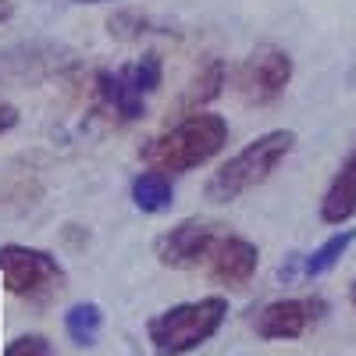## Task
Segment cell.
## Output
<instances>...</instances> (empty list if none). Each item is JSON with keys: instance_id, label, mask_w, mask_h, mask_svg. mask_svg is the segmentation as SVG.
<instances>
[{"instance_id": "7a4b0ae2", "label": "cell", "mask_w": 356, "mask_h": 356, "mask_svg": "<svg viewBox=\"0 0 356 356\" xmlns=\"http://www.w3.org/2000/svg\"><path fill=\"white\" fill-rule=\"evenodd\" d=\"M296 150V132L289 129H275L264 132L253 143H246L239 154H232L203 186V196L211 203H232L239 200L243 193L257 189L260 182L275 175V168Z\"/></svg>"}, {"instance_id": "ac0fdd59", "label": "cell", "mask_w": 356, "mask_h": 356, "mask_svg": "<svg viewBox=\"0 0 356 356\" xmlns=\"http://www.w3.org/2000/svg\"><path fill=\"white\" fill-rule=\"evenodd\" d=\"M11 15H15V0H0V25H4Z\"/></svg>"}, {"instance_id": "d6986e66", "label": "cell", "mask_w": 356, "mask_h": 356, "mask_svg": "<svg viewBox=\"0 0 356 356\" xmlns=\"http://www.w3.org/2000/svg\"><path fill=\"white\" fill-rule=\"evenodd\" d=\"M75 4H111V0H75Z\"/></svg>"}, {"instance_id": "30bf717a", "label": "cell", "mask_w": 356, "mask_h": 356, "mask_svg": "<svg viewBox=\"0 0 356 356\" xmlns=\"http://www.w3.org/2000/svg\"><path fill=\"white\" fill-rule=\"evenodd\" d=\"M349 218H356V143L321 196V221L324 225H346Z\"/></svg>"}, {"instance_id": "277c9868", "label": "cell", "mask_w": 356, "mask_h": 356, "mask_svg": "<svg viewBox=\"0 0 356 356\" xmlns=\"http://www.w3.org/2000/svg\"><path fill=\"white\" fill-rule=\"evenodd\" d=\"M0 278L4 289L15 300L29 307H47L65 292V267L54 253L36 250V246H22V243H4L0 246Z\"/></svg>"}, {"instance_id": "9c48e42d", "label": "cell", "mask_w": 356, "mask_h": 356, "mask_svg": "<svg viewBox=\"0 0 356 356\" xmlns=\"http://www.w3.org/2000/svg\"><path fill=\"white\" fill-rule=\"evenodd\" d=\"M97 97L104 104V111H111L118 122H136L146 111V97L136 89L129 68H118V72H97Z\"/></svg>"}, {"instance_id": "9a60e30c", "label": "cell", "mask_w": 356, "mask_h": 356, "mask_svg": "<svg viewBox=\"0 0 356 356\" xmlns=\"http://www.w3.org/2000/svg\"><path fill=\"white\" fill-rule=\"evenodd\" d=\"M129 75L136 82V89L146 97V93H154V89L161 86V57L157 54H146L139 65H129Z\"/></svg>"}, {"instance_id": "3957f363", "label": "cell", "mask_w": 356, "mask_h": 356, "mask_svg": "<svg viewBox=\"0 0 356 356\" xmlns=\"http://www.w3.org/2000/svg\"><path fill=\"white\" fill-rule=\"evenodd\" d=\"M228 317L225 296H200V300L178 303L161 310L146 321V339H150L157 356H186L200 346H207Z\"/></svg>"}, {"instance_id": "8992f818", "label": "cell", "mask_w": 356, "mask_h": 356, "mask_svg": "<svg viewBox=\"0 0 356 356\" xmlns=\"http://www.w3.org/2000/svg\"><path fill=\"white\" fill-rule=\"evenodd\" d=\"M221 235V225L203 221V218H186L175 228H168L164 235H157L154 253L161 260V267H171V271H196V267L207 264L214 243Z\"/></svg>"}, {"instance_id": "2e32d148", "label": "cell", "mask_w": 356, "mask_h": 356, "mask_svg": "<svg viewBox=\"0 0 356 356\" xmlns=\"http://www.w3.org/2000/svg\"><path fill=\"white\" fill-rule=\"evenodd\" d=\"M4 356H57V349L43 335H22V339L8 342Z\"/></svg>"}, {"instance_id": "ffe728a7", "label": "cell", "mask_w": 356, "mask_h": 356, "mask_svg": "<svg viewBox=\"0 0 356 356\" xmlns=\"http://www.w3.org/2000/svg\"><path fill=\"white\" fill-rule=\"evenodd\" d=\"M353 307H356V282H353Z\"/></svg>"}, {"instance_id": "5bb4252c", "label": "cell", "mask_w": 356, "mask_h": 356, "mask_svg": "<svg viewBox=\"0 0 356 356\" xmlns=\"http://www.w3.org/2000/svg\"><path fill=\"white\" fill-rule=\"evenodd\" d=\"M100 307L97 303H75L68 314H65V328L68 335L79 342V346H93L97 335H100Z\"/></svg>"}, {"instance_id": "ba28073f", "label": "cell", "mask_w": 356, "mask_h": 356, "mask_svg": "<svg viewBox=\"0 0 356 356\" xmlns=\"http://www.w3.org/2000/svg\"><path fill=\"white\" fill-rule=\"evenodd\" d=\"M203 267H207V275H211V282L239 289L257 275L260 250L250 239H243V235H218V243H214V250H211Z\"/></svg>"}, {"instance_id": "5b68a950", "label": "cell", "mask_w": 356, "mask_h": 356, "mask_svg": "<svg viewBox=\"0 0 356 356\" xmlns=\"http://www.w3.org/2000/svg\"><path fill=\"white\" fill-rule=\"evenodd\" d=\"M235 93L253 107H267L282 100L292 82V57L278 47H257L246 61L235 68Z\"/></svg>"}, {"instance_id": "e0dca14e", "label": "cell", "mask_w": 356, "mask_h": 356, "mask_svg": "<svg viewBox=\"0 0 356 356\" xmlns=\"http://www.w3.org/2000/svg\"><path fill=\"white\" fill-rule=\"evenodd\" d=\"M15 125H18V107H15V104H8L4 97H0V136L11 132Z\"/></svg>"}, {"instance_id": "8fae6325", "label": "cell", "mask_w": 356, "mask_h": 356, "mask_svg": "<svg viewBox=\"0 0 356 356\" xmlns=\"http://www.w3.org/2000/svg\"><path fill=\"white\" fill-rule=\"evenodd\" d=\"M132 200L143 214H164L168 207L175 203V182L171 175L157 171V168H146L132 178Z\"/></svg>"}, {"instance_id": "7c38bea8", "label": "cell", "mask_w": 356, "mask_h": 356, "mask_svg": "<svg viewBox=\"0 0 356 356\" xmlns=\"http://www.w3.org/2000/svg\"><path fill=\"white\" fill-rule=\"evenodd\" d=\"M225 82H228V72H225V65L218 61V57H211L196 75H193V82H189V89L182 93V100H178V111H186V114H193V111H203V104H211L214 97H221V89H225Z\"/></svg>"}, {"instance_id": "52a82bcc", "label": "cell", "mask_w": 356, "mask_h": 356, "mask_svg": "<svg viewBox=\"0 0 356 356\" xmlns=\"http://www.w3.org/2000/svg\"><path fill=\"white\" fill-rule=\"evenodd\" d=\"M324 317V300L317 296H289V300L267 303L253 317V332L264 342H282V339H300Z\"/></svg>"}, {"instance_id": "6da1fadb", "label": "cell", "mask_w": 356, "mask_h": 356, "mask_svg": "<svg viewBox=\"0 0 356 356\" xmlns=\"http://www.w3.org/2000/svg\"><path fill=\"white\" fill-rule=\"evenodd\" d=\"M228 143V122L214 111H193L182 114L175 125H168L161 136L139 150L146 168H157L164 175H186L196 171L200 164L214 161Z\"/></svg>"}, {"instance_id": "4fadbf2b", "label": "cell", "mask_w": 356, "mask_h": 356, "mask_svg": "<svg viewBox=\"0 0 356 356\" xmlns=\"http://www.w3.org/2000/svg\"><path fill=\"white\" fill-rule=\"evenodd\" d=\"M353 243H356V228H346V232L332 235L324 246H317L310 257H303V275H307V278H317V275H324V271H332V267L339 264V257H342Z\"/></svg>"}]
</instances>
